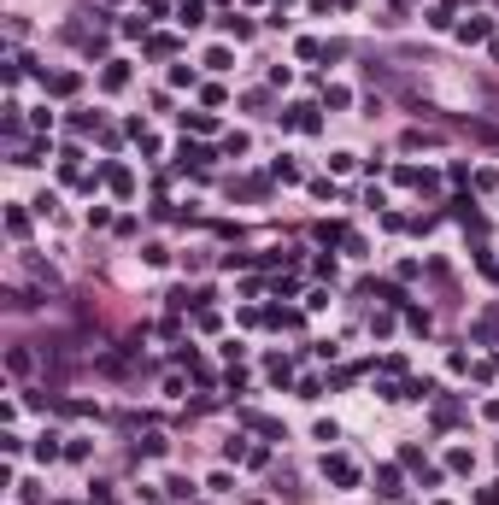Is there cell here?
<instances>
[{"label":"cell","mask_w":499,"mask_h":505,"mask_svg":"<svg viewBox=\"0 0 499 505\" xmlns=\"http://www.w3.org/2000/svg\"><path fill=\"white\" fill-rule=\"evenodd\" d=\"M476 505H499V482H488V487H481V494H476Z\"/></svg>","instance_id":"9"},{"label":"cell","mask_w":499,"mask_h":505,"mask_svg":"<svg viewBox=\"0 0 499 505\" xmlns=\"http://www.w3.org/2000/svg\"><path fill=\"white\" fill-rule=\"evenodd\" d=\"M323 476L335 482V487H353L358 482V464L346 459V452H323Z\"/></svg>","instance_id":"1"},{"label":"cell","mask_w":499,"mask_h":505,"mask_svg":"<svg viewBox=\"0 0 499 505\" xmlns=\"http://www.w3.org/2000/svg\"><path fill=\"white\" fill-rule=\"evenodd\" d=\"M106 183H112V188H118V194H129V188H136V176H129L124 165H112V171H106Z\"/></svg>","instance_id":"6"},{"label":"cell","mask_w":499,"mask_h":505,"mask_svg":"<svg viewBox=\"0 0 499 505\" xmlns=\"http://www.w3.org/2000/svg\"><path fill=\"white\" fill-rule=\"evenodd\" d=\"M47 88H53V94H71V88H77V71H59V77H47Z\"/></svg>","instance_id":"7"},{"label":"cell","mask_w":499,"mask_h":505,"mask_svg":"<svg viewBox=\"0 0 499 505\" xmlns=\"http://www.w3.org/2000/svg\"><path fill=\"white\" fill-rule=\"evenodd\" d=\"M223 29H229L235 41H247V36H253V24H247V18H223Z\"/></svg>","instance_id":"8"},{"label":"cell","mask_w":499,"mask_h":505,"mask_svg":"<svg viewBox=\"0 0 499 505\" xmlns=\"http://www.w3.org/2000/svg\"><path fill=\"white\" fill-rule=\"evenodd\" d=\"M488 29H493L488 18H464V24H458V36H464V41H481V36H488Z\"/></svg>","instance_id":"3"},{"label":"cell","mask_w":499,"mask_h":505,"mask_svg":"<svg viewBox=\"0 0 499 505\" xmlns=\"http://www.w3.org/2000/svg\"><path fill=\"white\" fill-rule=\"evenodd\" d=\"M376 494H382V499L399 494V470H376Z\"/></svg>","instance_id":"2"},{"label":"cell","mask_w":499,"mask_h":505,"mask_svg":"<svg viewBox=\"0 0 499 505\" xmlns=\"http://www.w3.org/2000/svg\"><path fill=\"white\" fill-rule=\"evenodd\" d=\"M124 83H129V65L112 59V65H106V88H124Z\"/></svg>","instance_id":"4"},{"label":"cell","mask_w":499,"mask_h":505,"mask_svg":"<svg viewBox=\"0 0 499 505\" xmlns=\"http://www.w3.org/2000/svg\"><path fill=\"white\" fill-rule=\"evenodd\" d=\"M271 176H276V183H299V165H294V159H276Z\"/></svg>","instance_id":"5"}]
</instances>
